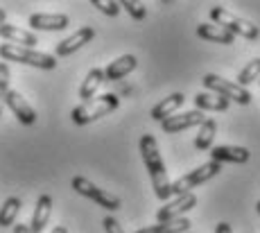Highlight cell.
Listing matches in <instances>:
<instances>
[{
	"label": "cell",
	"mask_w": 260,
	"mask_h": 233,
	"mask_svg": "<svg viewBox=\"0 0 260 233\" xmlns=\"http://www.w3.org/2000/svg\"><path fill=\"white\" fill-rule=\"evenodd\" d=\"M136 66H138V61L134 54H122L116 61L109 63L107 71H104V77H107V82H116V79H122V77H127L129 73H134Z\"/></svg>",
	"instance_id": "cell-15"
},
{
	"label": "cell",
	"mask_w": 260,
	"mask_h": 233,
	"mask_svg": "<svg viewBox=\"0 0 260 233\" xmlns=\"http://www.w3.org/2000/svg\"><path fill=\"white\" fill-rule=\"evenodd\" d=\"M192 222L188 217H179V220H170V222H158V224L145 226V229H138L136 233H188Z\"/></svg>",
	"instance_id": "cell-20"
},
{
	"label": "cell",
	"mask_w": 260,
	"mask_h": 233,
	"mask_svg": "<svg viewBox=\"0 0 260 233\" xmlns=\"http://www.w3.org/2000/svg\"><path fill=\"white\" fill-rule=\"evenodd\" d=\"M118 107H120V97H116L113 93H104L100 97H93L91 102H82L79 107H75L71 118L75 125H91V122L116 111Z\"/></svg>",
	"instance_id": "cell-2"
},
{
	"label": "cell",
	"mask_w": 260,
	"mask_h": 233,
	"mask_svg": "<svg viewBox=\"0 0 260 233\" xmlns=\"http://www.w3.org/2000/svg\"><path fill=\"white\" fill-rule=\"evenodd\" d=\"M141 156L143 163L149 172V179H152V188L156 192L158 199L168 202L172 197V183L168 179V172H166V163L161 158V152H158L156 145V138L152 134H145L141 138Z\"/></svg>",
	"instance_id": "cell-1"
},
{
	"label": "cell",
	"mask_w": 260,
	"mask_h": 233,
	"mask_svg": "<svg viewBox=\"0 0 260 233\" xmlns=\"http://www.w3.org/2000/svg\"><path fill=\"white\" fill-rule=\"evenodd\" d=\"M18 211H21V199L18 197H9L5 199L3 208H0V226H12L16 220Z\"/></svg>",
	"instance_id": "cell-23"
},
{
	"label": "cell",
	"mask_w": 260,
	"mask_h": 233,
	"mask_svg": "<svg viewBox=\"0 0 260 233\" xmlns=\"http://www.w3.org/2000/svg\"><path fill=\"white\" fill-rule=\"evenodd\" d=\"M188 233H190V231H188Z\"/></svg>",
	"instance_id": "cell-35"
},
{
	"label": "cell",
	"mask_w": 260,
	"mask_h": 233,
	"mask_svg": "<svg viewBox=\"0 0 260 233\" xmlns=\"http://www.w3.org/2000/svg\"><path fill=\"white\" fill-rule=\"evenodd\" d=\"M219 170H222V165H219V163H215V161L204 163V165H199L197 170L188 172V175H183L181 179H177V181L172 183V195L174 197L188 195V192H192V188L202 186V183L211 181L213 177H217Z\"/></svg>",
	"instance_id": "cell-5"
},
{
	"label": "cell",
	"mask_w": 260,
	"mask_h": 233,
	"mask_svg": "<svg viewBox=\"0 0 260 233\" xmlns=\"http://www.w3.org/2000/svg\"><path fill=\"white\" fill-rule=\"evenodd\" d=\"M5 104L12 109V113L18 118V122H23V125H34V122H37V113H34V109L29 107V102L25 100L18 91H9Z\"/></svg>",
	"instance_id": "cell-11"
},
{
	"label": "cell",
	"mask_w": 260,
	"mask_h": 233,
	"mask_svg": "<svg viewBox=\"0 0 260 233\" xmlns=\"http://www.w3.org/2000/svg\"><path fill=\"white\" fill-rule=\"evenodd\" d=\"M5 16H7V14H5V9H3V7H0V27H3V25H5Z\"/></svg>",
	"instance_id": "cell-32"
},
{
	"label": "cell",
	"mask_w": 260,
	"mask_h": 233,
	"mask_svg": "<svg viewBox=\"0 0 260 233\" xmlns=\"http://www.w3.org/2000/svg\"><path fill=\"white\" fill-rule=\"evenodd\" d=\"M0 57L5 61H16V63H27L34 68H43V71H52L57 66V59L48 52H39L32 48H21V46H12V43H3L0 46Z\"/></svg>",
	"instance_id": "cell-3"
},
{
	"label": "cell",
	"mask_w": 260,
	"mask_h": 233,
	"mask_svg": "<svg viewBox=\"0 0 260 233\" xmlns=\"http://www.w3.org/2000/svg\"><path fill=\"white\" fill-rule=\"evenodd\" d=\"M0 37H3L7 43H12V46L32 48V50H34V46L39 43L37 34L27 32V29H23V27H16V25H7V23L0 27Z\"/></svg>",
	"instance_id": "cell-13"
},
{
	"label": "cell",
	"mask_w": 260,
	"mask_h": 233,
	"mask_svg": "<svg viewBox=\"0 0 260 233\" xmlns=\"http://www.w3.org/2000/svg\"><path fill=\"white\" fill-rule=\"evenodd\" d=\"M202 82L211 93H217V95L226 97L229 102L233 100V102L242 104V107H247V104L251 102V93H249L247 88L238 86V82H229V79H222L219 75H211V73H208Z\"/></svg>",
	"instance_id": "cell-6"
},
{
	"label": "cell",
	"mask_w": 260,
	"mask_h": 233,
	"mask_svg": "<svg viewBox=\"0 0 260 233\" xmlns=\"http://www.w3.org/2000/svg\"><path fill=\"white\" fill-rule=\"evenodd\" d=\"M194 104H197V111H226L229 100L217 93H199L194 95Z\"/></svg>",
	"instance_id": "cell-21"
},
{
	"label": "cell",
	"mask_w": 260,
	"mask_h": 233,
	"mask_svg": "<svg viewBox=\"0 0 260 233\" xmlns=\"http://www.w3.org/2000/svg\"><path fill=\"white\" fill-rule=\"evenodd\" d=\"M256 208H258V215H260V202H258V204H256Z\"/></svg>",
	"instance_id": "cell-33"
},
{
	"label": "cell",
	"mask_w": 260,
	"mask_h": 233,
	"mask_svg": "<svg viewBox=\"0 0 260 233\" xmlns=\"http://www.w3.org/2000/svg\"><path fill=\"white\" fill-rule=\"evenodd\" d=\"M102 82H107L102 68H93V71H88L86 79H84L82 86H79V97H82V102H91L95 97V93H98V88L102 86Z\"/></svg>",
	"instance_id": "cell-19"
},
{
	"label": "cell",
	"mask_w": 260,
	"mask_h": 233,
	"mask_svg": "<svg viewBox=\"0 0 260 233\" xmlns=\"http://www.w3.org/2000/svg\"><path fill=\"white\" fill-rule=\"evenodd\" d=\"M258 82H260V79H258Z\"/></svg>",
	"instance_id": "cell-34"
},
{
	"label": "cell",
	"mask_w": 260,
	"mask_h": 233,
	"mask_svg": "<svg viewBox=\"0 0 260 233\" xmlns=\"http://www.w3.org/2000/svg\"><path fill=\"white\" fill-rule=\"evenodd\" d=\"M197 206V197L194 192H188V195H181V197H174V202H170L156 213V220L158 222H170V220H179L183 213L192 211Z\"/></svg>",
	"instance_id": "cell-8"
},
{
	"label": "cell",
	"mask_w": 260,
	"mask_h": 233,
	"mask_svg": "<svg viewBox=\"0 0 260 233\" xmlns=\"http://www.w3.org/2000/svg\"><path fill=\"white\" fill-rule=\"evenodd\" d=\"M215 233H233V229H231V224H229V222H219L217 229H215Z\"/></svg>",
	"instance_id": "cell-29"
},
{
	"label": "cell",
	"mask_w": 260,
	"mask_h": 233,
	"mask_svg": "<svg viewBox=\"0 0 260 233\" xmlns=\"http://www.w3.org/2000/svg\"><path fill=\"white\" fill-rule=\"evenodd\" d=\"M102 226H104V231H107V233H124L122 226H120V222L116 220V217H111V215L104 217V220H102Z\"/></svg>",
	"instance_id": "cell-28"
},
{
	"label": "cell",
	"mask_w": 260,
	"mask_h": 233,
	"mask_svg": "<svg viewBox=\"0 0 260 233\" xmlns=\"http://www.w3.org/2000/svg\"><path fill=\"white\" fill-rule=\"evenodd\" d=\"M52 215V197L50 195H41L37 199V208H34L32 222H29V229L32 233H41L48 226V220Z\"/></svg>",
	"instance_id": "cell-17"
},
{
	"label": "cell",
	"mask_w": 260,
	"mask_h": 233,
	"mask_svg": "<svg viewBox=\"0 0 260 233\" xmlns=\"http://www.w3.org/2000/svg\"><path fill=\"white\" fill-rule=\"evenodd\" d=\"M211 21H215V25L229 29L233 37H244L247 41H256L258 34H260L253 23H249L247 18H240L238 14L229 12L226 7H213L211 9Z\"/></svg>",
	"instance_id": "cell-4"
},
{
	"label": "cell",
	"mask_w": 260,
	"mask_h": 233,
	"mask_svg": "<svg viewBox=\"0 0 260 233\" xmlns=\"http://www.w3.org/2000/svg\"><path fill=\"white\" fill-rule=\"evenodd\" d=\"M9 66L5 61H0V113H3L5 109V100H7V93L12 91L9 88Z\"/></svg>",
	"instance_id": "cell-25"
},
{
	"label": "cell",
	"mask_w": 260,
	"mask_h": 233,
	"mask_svg": "<svg viewBox=\"0 0 260 233\" xmlns=\"http://www.w3.org/2000/svg\"><path fill=\"white\" fill-rule=\"evenodd\" d=\"M204 120H206V118H204L202 111H186V113H174L172 118L161 122V127H163V131H168V134H179V131L192 129V127H199Z\"/></svg>",
	"instance_id": "cell-9"
},
{
	"label": "cell",
	"mask_w": 260,
	"mask_h": 233,
	"mask_svg": "<svg viewBox=\"0 0 260 233\" xmlns=\"http://www.w3.org/2000/svg\"><path fill=\"white\" fill-rule=\"evenodd\" d=\"M256 79H260V57L258 59H251V61L247 63V66L240 71L238 75V86L247 88L251 82H256Z\"/></svg>",
	"instance_id": "cell-24"
},
{
	"label": "cell",
	"mask_w": 260,
	"mask_h": 233,
	"mask_svg": "<svg viewBox=\"0 0 260 233\" xmlns=\"http://www.w3.org/2000/svg\"><path fill=\"white\" fill-rule=\"evenodd\" d=\"M52 233H68V229L63 224H59V226H54V229H52Z\"/></svg>",
	"instance_id": "cell-31"
},
{
	"label": "cell",
	"mask_w": 260,
	"mask_h": 233,
	"mask_svg": "<svg viewBox=\"0 0 260 233\" xmlns=\"http://www.w3.org/2000/svg\"><path fill=\"white\" fill-rule=\"evenodd\" d=\"M95 37V29L93 27H79L75 34H71L68 39H63L61 43H57V50H54V54L57 57H68V54L77 52L79 48H84L86 43H91Z\"/></svg>",
	"instance_id": "cell-10"
},
{
	"label": "cell",
	"mask_w": 260,
	"mask_h": 233,
	"mask_svg": "<svg viewBox=\"0 0 260 233\" xmlns=\"http://www.w3.org/2000/svg\"><path fill=\"white\" fill-rule=\"evenodd\" d=\"M186 102V97H183V93H172L170 97H166V100H161L156 104V107L149 111V116H152V120L156 122H166L168 118L174 116V111H177L181 104Z\"/></svg>",
	"instance_id": "cell-16"
},
{
	"label": "cell",
	"mask_w": 260,
	"mask_h": 233,
	"mask_svg": "<svg viewBox=\"0 0 260 233\" xmlns=\"http://www.w3.org/2000/svg\"><path fill=\"white\" fill-rule=\"evenodd\" d=\"M93 7H98L102 14H107V16H118L120 14V3L116 0H93Z\"/></svg>",
	"instance_id": "cell-27"
},
{
	"label": "cell",
	"mask_w": 260,
	"mask_h": 233,
	"mask_svg": "<svg viewBox=\"0 0 260 233\" xmlns=\"http://www.w3.org/2000/svg\"><path fill=\"white\" fill-rule=\"evenodd\" d=\"M66 14H32L29 16V27L34 29H46V32H59V29L68 27Z\"/></svg>",
	"instance_id": "cell-14"
},
{
	"label": "cell",
	"mask_w": 260,
	"mask_h": 233,
	"mask_svg": "<svg viewBox=\"0 0 260 233\" xmlns=\"http://www.w3.org/2000/svg\"><path fill=\"white\" fill-rule=\"evenodd\" d=\"M197 37L204 39V41H211V43H222V46H231V43L236 41V37H233L229 29H224L219 25H211V23L197 25Z\"/></svg>",
	"instance_id": "cell-18"
},
{
	"label": "cell",
	"mask_w": 260,
	"mask_h": 233,
	"mask_svg": "<svg viewBox=\"0 0 260 233\" xmlns=\"http://www.w3.org/2000/svg\"><path fill=\"white\" fill-rule=\"evenodd\" d=\"M14 233H32L27 224H14Z\"/></svg>",
	"instance_id": "cell-30"
},
{
	"label": "cell",
	"mask_w": 260,
	"mask_h": 233,
	"mask_svg": "<svg viewBox=\"0 0 260 233\" xmlns=\"http://www.w3.org/2000/svg\"><path fill=\"white\" fill-rule=\"evenodd\" d=\"M251 158V152L247 147H238V145H217L211 150V161L215 163H247Z\"/></svg>",
	"instance_id": "cell-12"
},
{
	"label": "cell",
	"mask_w": 260,
	"mask_h": 233,
	"mask_svg": "<svg viewBox=\"0 0 260 233\" xmlns=\"http://www.w3.org/2000/svg\"><path fill=\"white\" fill-rule=\"evenodd\" d=\"M73 190L77 192V195H84L88 197V199H93L95 204H100L102 208H107V211H118L120 206V197L111 195V192L102 190V188H98L93 181H88L86 177H73Z\"/></svg>",
	"instance_id": "cell-7"
},
{
	"label": "cell",
	"mask_w": 260,
	"mask_h": 233,
	"mask_svg": "<svg viewBox=\"0 0 260 233\" xmlns=\"http://www.w3.org/2000/svg\"><path fill=\"white\" fill-rule=\"evenodd\" d=\"M215 131H217V122L213 118H206V120L199 125V134L194 138V150L204 152V150H211L213 141H215Z\"/></svg>",
	"instance_id": "cell-22"
},
{
	"label": "cell",
	"mask_w": 260,
	"mask_h": 233,
	"mask_svg": "<svg viewBox=\"0 0 260 233\" xmlns=\"http://www.w3.org/2000/svg\"><path fill=\"white\" fill-rule=\"evenodd\" d=\"M120 7H122L124 12H127L129 16L134 18V21H143V18L147 16V7H145L143 3H134V0H122V3H120Z\"/></svg>",
	"instance_id": "cell-26"
}]
</instances>
